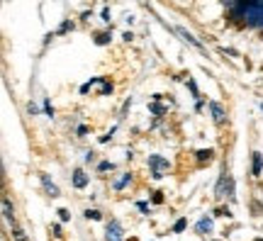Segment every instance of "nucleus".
<instances>
[{
    "label": "nucleus",
    "mask_w": 263,
    "mask_h": 241,
    "mask_svg": "<svg viewBox=\"0 0 263 241\" xmlns=\"http://www.w3.org/2000/svg\"><path fill=\"white\" fill-rule=\"evenodd\" d=\"M149 163H151V176L156 178V180L163 178V173L168 171V161L161 156H149Z\"/></svg>",
    "instance_id": "obj_1"
},
{
    "label": "nucleus",
    "mask_w": 263,
    "mask_h": 241,
    "mask_svg": "<svg viewBox=\"0 0 263 241\" xmlns=\"http://www.w3.org/2000/svg\"><path fill=\"white\" fill-rule=\"evenodd\" d=\"M210 112H212V120H215V124H224V110H222V105L219 102H210Z\"/></svg>",
    "instance_id": "obj_2"
},
{
    "label": "nucleus",
    "mask_w": 263,
    "mask_h": 241,
    "mask_svg": "<svg viewBox=\"0 0 263 241\" xmlns=\"http://www.w3.org/2000/svg\"><path fill=\"white\" fill-rule=\"evenodd\" d=\"M107 241H122V229L117 222H110L107 227Z\"/></svg>",
    "instance_id": "obj_3"
},
{
    "label": "nucleus",
    "mask_w": 263,
    "mask_h": 241,
    "mask_svg": "<svg viewBox=\"0 0 263 241\" xmlns=\"http://www.w3.org/2000/svg\"><path fill=\"white\" fill-rule=\"evenodd\" d=\"M263 171V156L261 151H254V161H251V176H261Z\"/></svg>",
    "instance_id": "obj_4"
},
{
    "label": "nucleus",
    "mask_w": 263,
    "mask_h": 241,
    "mask_svg": "<svg viewBox=\"0 0 263 241\" xmlns=\"http://www.w3.org/2000/svg\"><path fill=\"white\" fill-rule=\"evenodd\" d=\"M176 32H178V34H180L183 39H185L188 44H193V47H197V49H202V44H200V42H197V39L193 37V34H190V32H188L185 27H176Z\"/></svg>",
    "instance_id": "obj_5"
},
{
    "label": "nucleus",
    "mask_w": 263,
    "mask_h": 241,
    "mask_svg": "<svg viewBox=\"0 0 263 241\" xmlns=\"http://www.w3.org/2000/svg\"><path fill=\"white\" fill-rule=\"evenodd\" d=\"M42 183H44V188H47V193L51 195V197H59V195H61V193H59V188L54 186L51 180H49V176H47V173H42Z\"/></svg>",
    "instance_id": "obj_6"
},
{
    "label": "nucleus",
    "mask_w": 263,
    "mask_h": 241,
    "mask_svg": "<svg viewBox=\"0 0 263 241\" xmlns=\"http://www.w3.org/2000/svg\"><path fill=\"white\" fill-rule=\"evenodd\" d=\"M3 214H5V219L15 222V210H12V205H10L8 197H3Z\"/></svg>",
    "instance_id": "obj_7"
},
{
    "label": "nucleus",
    "mask_w": 263,
    "mask_h": 241,
    "mask_svg": "<svg viewBox=\"0 0 263 241\" xmlns=\"http://www.w3.org/2000/svg\"><path fill=\"white\" fill-rule=\"evenodd\" d=\"M212 156H215L212 149H200V151H195V158L200 163H202V161H212Z\"/></svg>",
    "instance_id": "obj_8"
},
{
    "label": "nucleus",
    "mask_w": 263,
    "mask_h": 241,
    "mask_svg": "<svg viewBox=\"0 0 263 241\" xmlns=\"http://www.w3.org/2000/svg\"><path fill=\"white\" fill-rule=\"evenodd\" d=\"M73 186L76 188H85V186H88V176H85L83 171H76V173H73Z\"/></svg>",
    "instance_id": "obj_9"
},
{
    "label": "nucleus",
    "mask_w": 263,
    "mask_h": 241,
    "mask_svg": "<svg viewBox=\"0 0 263 241\" xmlns=\"http://www.w3.org/2000/svg\"><path fill=\"white\" fill-rule=\"evenodd\" d=\"M197 232L200 234L212 232V219H200V222H197Z\"/></svg>",
    "instance_id": "obj_10"
},
{
    "label": "nucleus",
    "mask_w": 263,
    "mask_h": 241,
    "mask_svg": "<svg viewBox=\"0 0 263 241\" xmlns=\"http://www.w3.org/2000/svg\"><path fill=\"white\" fill-rule=\"evenodd\" d=\"M12 239L15 241H27V236H25V232H22L20 227H12Z\"/></svg>",
    "instance_id": "obj_11"
},
{
    "label": "nucleus",
    "mask_w": 263,
    "mask_h": 241,
    "mask_svg": "<svg viewBox=\"0 0 263 241\" xmlns=\"http://www.w3.org/2000/svg\"><path fill=\"white\" fill-rule=\"evenodd\" d=\"M185 227H188V222H185V219H178V222L173 224V229H171V232H173V234H180L183 229H185Z\"/></svg>",
    "instance_id": "obj_12"
},
{
    "label": "nucleus",
    "mask_w": 263,
    "mask_h": 241,
    "mask_svg": "<svg viewBox=\"0 0 263 241\" xmlns=\"http://www.w3.org/2000/svg\"><path fill=\"white\" fill-rule=\"evenodd\" d=\"M129 178H132L129 173H124V176L120 178V180H117V183H115V188H117V190H122V188L127 186V183H129Z\"/></svg>",
    "instance_id": "obj_13"
},
{
    "label": "nucleus",
    "mask_w": 263,
    "mask_h": 241,
    "mask_svg": "<svg viewBox=\"0 0 263 241\" xmlns=\"http://www.w3.org/2000/svg\"><path fill=\"white\" fill-rule=\"evenodd\" d=\"M95 42H98V44H107V42H110V34H107V32H103V34H98V39H95Z\"/></svg>",
    "instance_id": "obj_14"
},
{
    "label": "nucleus",
    "mask_w": 263,
    "mask_h": 241,
    "mask_svg": "<svg viewBox=\"0 0 263 241\" xmlns=\"http://www.w3.org/2000/svg\"><path fill=\"white\" fill-rule=\"evenodd\" d=\"M85 217H88V219H100L103 214L98 212V210H88V212H85Z\"/></svg>",
    "instance_id": "obj_15"
},
{
    "label": "nucleus",
    "mask_w": 263,
    "mask_h": 241,
    "mask_svg": "<svg viewBox=\"0 0 263 241\" xmlns=\"http://www.w3.org/2000/svg\"><path fill=\"white\" fill-rule=\"evenodd\" d=\"M215 214H217V217H229V214H232V212H229L227 207H217V210H215Z\"/></svg>",
    "instance_id": "obj_16"
},
{
    "label": "nucleus",
    "mask_w": 263,
    "mask_h": 241,
    "mask_svg": "<svg viewBox=\"0 0 263 241\" xmlns=\"http://www.w3.org/2000/svg\"><path fill=\"white\" fill-rule=\"evenodd\" d=\"M59 217H61V222H68V219H71L68 210H59Z\"/></svg>",
    "instance_id": "obj_17"
},
{
    "label": "nucleus",
    "mask_w": 263,
    "mask_h": 241,
    "mask_svg": "<svg viewBox=\"0 0 263 241\" xmlns=\"http://www.w3.org/2000/svg\"><path fill=\"white\" fill-rule=\"evenodd\" d=\"M51 234H54L57 239H61V227H59V224H54V227H51Z\"/></svg>",
    "instance_id": "obj_18"
},
{
    "label": "nucleus",
    "mask_w": 263,
    "mask_h": 241,
    "mask_svg": "<svg viewBox=\"0 0 263 241\" xmlns=\"http://www.w3.org/2000/svg\"><path fill=\"white\" fill-rule=\"evenodd\" d=\"M98 168H100V171H112V163H107V161H105V163H100V166H98Z\"/></svg>",
    "instance_id": "obj_19"
},
{
    "label": "nucleus",
    "mask_w": 263,
    "mask_h": 241,
    "mask_svg": "<svg viewBox=\"0 0 263 241\" xmlns=\"http://www.w3.org/2000/svg\"><path fill=\"white\" fill-rule=\"evenodd\" d=\"M73 27V25H71V22H64V25H61V29H59V32H68V29Z\"/></svg>",
    "instance_id": "obj_20"
},
{
    "label": "nucleus",
    "mask_w": 263,
    "mask_h": 241,
    "mask_svg": "<svg viewBox=\"0 0 263 241\" xmlns=\"http://www.w3.org/2000/svg\"><path fill=\"white\" fill-rule=\"evenodd\" d=\"M261 107H263V105H261Z\"/></svg>",
    "instance_id": "obj_21"
}]
</instances>
